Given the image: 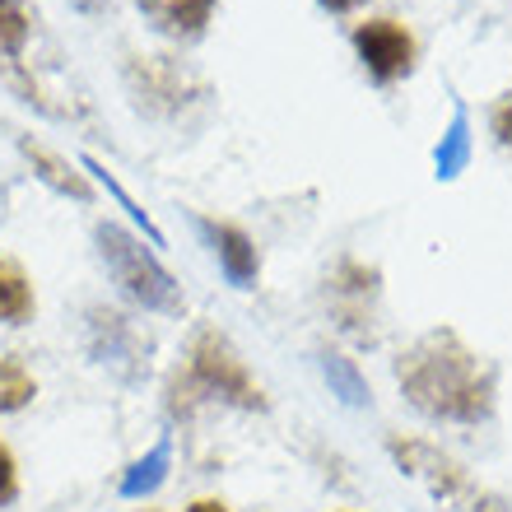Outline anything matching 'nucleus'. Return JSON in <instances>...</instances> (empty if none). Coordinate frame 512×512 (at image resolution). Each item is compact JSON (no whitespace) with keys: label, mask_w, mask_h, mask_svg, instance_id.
<instances>
[{"label":"nucleus","mask_w":512,"mask_h":512,"mask_svg":"<svg viewBox=\"0 0 512 512\" xmlns=\"http://www.w3.org/2000/svg\"><path fill=\"white\" fill-rule=\"evenodd\" d=\"M28 33H33V14L24 0H0V61H14L24 52Z\"/></svg>","instance_id":"obj_11"},{"label":"nucleus","mask_w":512,"mask_h":512,"mask_svg":"<svg viewBox=\"0 0 512 512\" xmlns=\"http://www.w3.org/2000/svg\"><path fill=\"white\" fill-rule=\"evenodd\" d=\"M14 145H19V154H24V159L33 163V173H38L52 191H61V196H75V201H89V196H94V187L84 182V173H75V163H70V159L52 154L47 145H38V140H28V135H19Z\"/></svg>","instance_id":"obj_9"},{"label":"nucleus","mask_w":512,"mask_h":512,"mask_svg":"<svg viewBox=\"0 0 512 512\" xmlns=\"http://www.w3.org/2000/svg\"><path fill=\"white\" fill-rule=\"evenodd\" d=\"M201 233L210 238V247H215L224 275H229L238 289H252V284H256V270H261V256H256L252 238H247L238 224H219V219H201Z\"/></svg>","instance_id":"obj_7"},{"label":"nucleus","mask_w":512,"mask_h":512,"mask_svg":"<svg viewBox=\"0 0 512 512\" xmlns=\"http://www.w3.org/2000/svg\"><path fill=\"white\" fill-rule=\"evenodd\" d=\"M187 512H229V508H224V503H219V499H196Z\"/></svg>","instance_id":"obj_16"},{"label":"nucleus","mask_w":512,"mask_h":512,"mask_svg":"<svg viewBox=\"0 0 512 512\" xmlns=\"http://www.w3.org/2000/svg\"><path fill=\"white\" fill-rule=\"evenodd\" d=\"M14 499H19V461L0 438V508H10Z\"/></svg>","instance_id":"obj_13"},{"label":"nucleus","mask_w":512,"mask_h":512,"mask_svg":"<svg viewBox=\"0 0 512 512\" xmlns=\"http://www.w3.org/2000/svg\"><path fill=\"white\" fill-rule=\"evenodd\" d=\"M135 5H140V14H145L159 33H168V38H177V42H191L205 33V24H210V14H215L219 0H135Z\"/></svg>","instance_id":"obj_8"},{"label":"nucleus","mask_w":512,"mask_h":512,"mask_svg":"<svg viewBox=\"0 0 512 512\" xmlns=\"http://www.w3.org/2000/svg\"><path fill=\"white\" fill-rule=\"evenodd\" d=\"M33 312H38V298H33V284H28L24 266L14 256H0V322L24 326Z\"/></svg>","instance_id":"obj_10"},{"label":"nucleus","mask_w":512,"mask_h":512,"mask_svg":"<svg viewBox=\"0 0 512 512\" xmlns=\"http://www.w3.org/2000/svg\"><path fill=\"white\" fill-rule=\"evenodd\" d=\"M38 396V382L19 359H0V415H14L24 410L28 401Z\"/></svg>","instance_id":"obj_12"},{"label":"nucleus","mask_w":512,"mask_h":512,"mask_svg":"<svg viewBox=\"0 0 512 512\" xmlns=\"http://www.w3.org/2000/svg\"><path fill=\"white\" fill-rule=\"evenodd\" d=\"M354 52L364 61V70L373 75L378 84H391L415 70V33L396 19H364L354 28Z\"/></svg>","instance_id":"obj_4"},{"label":"nucleus","mask_w":512,"mask_h":512,"mask_svg":"<svg viewBox=\"0 0 512 512\" xmlns=\"http://www.w3.org/2000/svg\"><path fill=\"white\" fill-rule=\"evenodd\" d=\"M187 382L201 391V396H219V401L243 405V410H266V391H261V382L247 373L243 354L233 350L219 331H201V336L191 340Z\"/></svg>","instance_id":"obj_3"},{"label":"nucleus","mask_w":512,"mask_h":512,"mask_svg":"<svg viewBox=\"0 0 512 512\" xmlns=\"http://www.w3.org/2000/svg\"><path fill=\"white\" fill-rule=\"evenodd\" d=\"M396 382L419 415L443 424H480L494 415V368L457 331L419 336L401 354Z\"/></svg>","instance_id":"obj_1"},{"label":"nucleus","mask_w":512,"mask_h":512,"mask_svg":"<svg viewBox=\"0 0 512 512\" xmlns=\"http://www.w3.org/2000/svg\"><path fill=\"white\" fill-rule=\"evenodd\" d=\"M471 512H512V508L499 499V494H475V499H471Z\"/></svg>","instance_id":"obj_15"},{"label":"nucleus","mask_w":512,"mask_h":512,"mask_svg":"<svg viewBox=\"0 0 512 512\" xmlns=\"http://www.w3.org/2000/svg\"><path fill=\"white\" fill-rule=\"evenodd\" d=\"M145 512H154V508H145Z\"/></svg>","instance_id":"obj_18"},{"label":"nucleus","mask_w":512,"mask_h":512,"mask_svg":"<svg viewBox=\"0 0 512 512\" xmlns=\"http://www.w3.org/2000/svg\"><path fill=\"white\" fill-rule=\"evenodd\" d=\"M391 457L401 461V471H410L415 480H424L438 499L457 503V499H466V494H471L466 471H461L447 452H438L433 443H419V438H391Z\"/></svg>","instance_id":"obj_6"},{"label":"nucleus","mask_w":512,"mask_h":512,"mask_svg":"<svg viewBox=\"0 0 512 512\" xmlns=\"http://www.w3.org/2000/svg\"><path fill=\"white\" fill-rule=\"evenodd\" d=\"M326 303H331V317H336L345 331L368 336V331H373V303H378V270L345 261V266L326 280Z\"/></svg>","instance_id":"obj_5"},{"label":"nucleus","mask_w":512,"mask_h":512,"mask_svg":"<svg viewBox=\"0 0 512 512\" xmlns=\"http://www.w3.org/2000/svg\"><path fill=\"white\" fill-rule=\"evenodd\" d=\"M94 243H98V256H103L108 275L122 284V294L135 298L140 308L168 312V317H177V312L187 308V298H182L177 280L159 266V256L149 252L135 233H126L122 224H98Z\"/></svg>","instance_id":"obj_2"},{"label":"nucleus","mask_w":512,"mask_h":512,"mask_svg":"<svg viewBox=\"0 0 512 512\" xmlns=\"http://www.w3.org/2000/svg\"><path fill=\"white\" fill-rule=\"evenodd\" d=\"M350 5H359V0H322V10H350Z\"/></svg>","instance_id":"obj_17"},{"label":"nucleus","mask_w":512,"mask_h":512,"mask_svg":"<svg viewBox=\"0 0 512 512\" xmlns=\"http://www.w3.org/2000/svg\"><path fill=\"white\" fill-rule=\"evenodd\" d=\"M494 135H499L503 145H512V94L494 108Z\"/></svg>","instance_id":"obj_14"}]
</instances>
